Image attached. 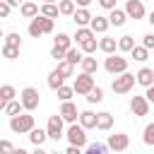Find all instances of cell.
I'll return each mask as SVG.
<instances>
[{
	"label": "cell",
	"mask_w": 154,
	"mask_h": 154,
	"mask_svg": "<svg viewBox=\"0 0 154 154\" xmlns=\"http://www.w3.org/2000/svg\"><path fill=\"white\" fill-rule=\"evenodd\" d=\"M34 128H36V125H34V116H31L29 111L10 118V130H12V132H17V135H29Z\"/></svg>",
	"instance_id": "1"
},
{
	"label": "cell",
	"mask_w": 154,
	"mask_h": 154,
	"mask_svg": "<svg viewBox=\"0 0 154 154\" xmlns=\"http://www.w3.org/2000/svg\"><path fill=\"white\" fill-rule=\"evenodd\" d=\"M103 70H106L108 75L128 72V58H123V55H118V53H111V55H106V60H103Z\"/></svg>",
	"instance_id": "2"
},
{
	"label": "cell",
	"mask_w": 154,
	"mask_h": 154,
	"mask_svg": "<svg viewBox=\"0 0 154 154\" xmlns=\"http://www.w3.org/2000/svg\"><path fill=\"white\" fill-rule=\"evenodd\" d=\"M135 84H137L135 75H130V72H120V75H116V77H113L111 89H113L116 94H128V91H130Z\"/></svg>",
	"instance_id": "3"
},
{
	"label": "cell",
	"mask_w": 154,
	"mask_h": 154,
	"mask_svg": "<svg viewBox=\"0 0 154 154\" xmlns=\"http://www.w3.org/2000/svg\"><path fill=\"white\" fill-rule=\"evenodd\" d=\"M19 101H22V106H24V111H36L38 108V101H41V94H38V89H34V87H24L22 91H19Z\"/></svg>",
	"instance_id": "4"
},
{
	"label": "cell",
	"mask_w": 154,
	"mask_h": 154,
	"mask_svg": "<svg viewBox=\"0 0 154 154\" xmlns=\"http://www.w3.org/2000/svg\"><path fill=\"white\" fill-rule=\"evenodd\" d=\"M65 137H67V142L75 144V147H87V144H89V142H87V130H84L79 123H70V128L65 130Z\"/></svg>",
	"instance_id": "5"
},
{
	"label": "cell",
	"mask_w": 154,
	"mask_h": 154,
	"mask_svg": "<svg viewBox=\"0 0 154 154\" xmlns=\"http://www.w3.org/2000/svg\"><path fill=\"white\" fill-rule=\"evenodd\" d=\"M94 87H96V84H94V77H91L89 72H79V75L75 77V82H72L75 94H79V96H87Z\"/></svg>",
	"instance_id": "6"
},
{
	"label": "cell",
	"mask_w": 154,
	"mask_h": 154,
	"mask_svg": "<svg viewBox=\"0 0 154 154\" xmlns=\"http://www.w3.org/2000/svg\"><path fill=\"white\" fill-rule=\"evenodd\" d=\"M63 123H65V120H63V116H60V113H55V116H51V118H48V123H46V132H48V137H51V140H55V142H58L60 137H65V128H63Z\"/></svg>",
	"instance_id": "7"
},
{
	"label": "cell",
	"mask_w": 154,
	"mask_h": 154,
	"mask_svg": "<svg viewBox=\"0 0 154 154\" xmlns=\"http://www.w3.org/2000/svg\"><path fill=\"white\" fill-rule=\"evenodd\" d=\"M106 144H108V149H113V152H125V149L130 147V137H128L125 132H116V135H108Z\"/></svg>",
	"instance_id": "8"
},
{
	"label": "cell",
	"mask_w": 154,
	"mask_h": 154,
	"mask_svg": "<svg viewBox=\"0 0 154 154\" xmlns=\"http://www.w3.org/2000/svg\"><path fill=\"white\" fill-rule=\"evenodd\" d=\"M125 14L130 19H144V14H147L144 2L142 0H125Z\"/></svg>",
	"instance_id": "9"
},
{
	"label": "cell",
	"mask_w": 154,
	"mask_h": 154,
	"mask_svg": "<svg viewBox=\"0 0 154 154\" xmlns=\"http://www.w3.org/2000/svg\"><path fill=\"white\" fill-rule=\"evenodd\" d=\"M130 111H132L137 118L149 116V101H147V96H132V99H130Z\"/></svg>",
	"instance_id": "10"
},
{
	"label": "cell",
	"mask_w": 154,
	"mask_h": 154,
	"mask_svg": "<svg viewBox=\"0 0 154 154\" xmlns=\"http://www.w3.org/2000/svg\"><path fill=\"white\" fill-rule=\"evenodd\" d=\"M58 113L63 116L65 123H77V118H79V111H77V106H75L72 101H63V106H60Z\"/></svg>",
	"instance_id": "11"
},
{
	"label": "cell",
	"mask_w": 154,
	"mask_h": 154,
	"mask_svg": "<svg viewBox=\"0 0 154 154\" xmlns=\"http://www.w3.org/2000/svg\"><path fill=\"white\" fill-rule=\"evenodd\" d=\"M135 79H137V84H140V87H144V89H147V87H152V84H154V70H152V67H140V70L135 72Z\"/></svg>",
	"instance_id": "12"
},
{
	"label": "cell",
	"mask_w": 154,
	"mask_h": 154,
	"mask_svg": "<svg viewBox=\"0 0 154 154\" xmlns=\"http://www.w3.org/2000/svg\"><path fill=\"white\" fill-rule=\"evenodd\" d=\"M108 26H111V22H108V17H103V14H96V17H91V22H89V29H91L94 34H106Z\"/></svg>",
	"instance_id": "13"
},
{
	"label": "cell",
	"mask_w": 154,
	"mask_h": 154,
	"mask_svg": "<svg viewBox=\"0 0 154 154\" xmlns=\"http://www.w3.org/2000/svg\"><path fill=\"white\" fill-rule=\"evenodd\" d=\"M91 12H89V7H77L75 10V14H72V22L77 24V26H89V22H91Z\"/></svg>",
	"instance_id": "14"
},
{
	"label": "cell",
	"mask_w": 154,
	"mask_h": 154,
	"mask_svg": "<svg viewBox=\"0 0 154 154\" xmlns=\"http://www.w3.org/2000/svg\"><path fill=\"white\" fill-rule=\"evenodd\" d=\"M19 14H22L24 19H34L36 14H41V7H38V2H31V0H24V5L19 7Z\"/></svg>",
	"instance_id": "15"
},
{
	"label": "cell",
	"mask_w": 154,
	"mask_h": 154,
	"mask_svg": "<svg viewBox=\"0 0 154 154\" xmlns=\"http://www.w3.org/2000/svg\"><path fill=\"white\" fill-rule=\"evenodd\" d=\"M113 128V116L108 113V111H101V113H96V130H103V132H108Z\"/></svg>",
	"instance_id": "16"
},
{
	"label": "cell",
	"mask_w": 154,
	"mask_h": 154,
	"mask_svg": "<svg viewBox=\"0 0 154 154\" xmlns=\"http://www.w3.org/2000/svg\"><path fill=\"white\" fill-rule=\"evenodd\" d=\"M99 51H103L106 55H111V53L118 51V41H116L113 36H106V34H103V38H99Z\"/></svg>",
	"instance_id": "17"
},
{
	"label": "cell",
	"mask_w": 154,
	"mask_h": 154,
	"mask_svg": "<svg viewBox=\"0 0 154 154\" xmlns=\"http://www.w3.org/2000/svg\"><path fill=\"white\" fill-rule=\"evenodd\" d=\"M77 123H79L84 130H91V128H96V113H94V111H82L79 118H77Z\"/></svg>",
	"instance_id": "18"
},
{
	"label": "cell",
	"mask_w": 154,
	"mask_h": 154,
	"mask_svg": "<svg viewBox=\"0 0 154 154\" xmlns=\"http://www.w3.org/2000/svg\"><path fill=\"white\" fill-rule=\"evenodd\" d=\"M125 19H128V14H125V10H111V14H108V22H111V26H123L125 24Z\"/></svg>",
	"instance_id": "19"
},
{
	"label": "cell",
	"mask_w": 154,
	"mask_h": 154,
	"mask_svg": "<svg viewBox=\"0 0 154 154\" xmlns=\"http://www.w3.org/2000/svg\"><path fill=\"white\" fill-rule=\"evenodd\" d=\"M29 140H31V144H34V147H41V144L48 140V132H46V130H41V128H34V130L29 132Z\"/></svg>",
	"instance_id": "20"
},
{
	"label": "cell",
	"mask_w": 154,
	"mask_h": 154,
	"mask_svg": "<svg viewBox=\"0 0 154 154\" xmlns=\"http://www.w3.org/2000/svg\"><path fill=\"white\" fill-rule=\"evenodd\" d=\"M63 84H65V77H63L58 70H51V75H48V87H51L53 91H58Z\"/></svg>",
	"instance_id": "21"
},
{
	"label": "cell",
	"mask_w": 154,
	"mask_h": 154,
	"mask_svg": "<svg viewBox=\"0 0 154 154\" xmlns=\"http://www.w3.org/2000/svg\"><path fill=\"white\" fill-rule=\"evenodd\" d=\"M58 10H60V14L72 17L75 10H77V2H75V0H60V2H58Z\"/></svg>",
	"instance_id": "22"
},
{
	"label": "cell",
	"mask_w": 154,
	"mask_h": 154,
	"mask_svg": "<svg viewBox=\"0 0 154 154\" xmlns=\"http://www.w3.org/2000/svg\"><path fill=\"white\" fill-rule=\"evenodd\" d=\"M53 46H58V48H63V51H67V48H72V36H67V34H55V38H53Z\"/></svg>",
	"instance_id": "23"
},
{
	"label": "cell",
	"mask_w": 154,
	"mask_h": 154,
	"mask_svg": "<svg viewBox=\"0 0 154 154\" xmlns=\"http://www.w3.org/2000/svg\"><path fill=\"white\" fill-rule=\"evenodd\" d=\"M111 149H108V144H103V142H89L87 144V149H84V154H108Z\"/></svg>",
	"instance_id": "24"
},
{
	"label": "cell",
	"mask_w": 154,
	"mask_h": 154,
	"mask_svg": "<svg viewBox=\"0 0 154 154\" xmlns=\"http://www.w3.org/2000/svg\"><path fill=\"white\" fill-rule=\"evenodd\" d=\"M41 14H43V17H51V19H55V17L60 14V10H58V2H43V5H41Z\"/></svg>",
	"instance_id": "25"
},
{
	"label": "cell",
	"mask_w": 154,
	"mask_h": 154,
	"mask_svg": "<svg viewBox=\"0 0 154 154\" xmlns=\"http://www.w3.org/2000/svg\"><path fill=\"white\" fill-rule=\"evenodd\" d=\"M26 31H29V36H31V38H41V36H43V29H41L38 14H36V17H34V19L29 22V29H26Z\"/></svg>",
	"instance_id": "26"
},
{
	"label": "cell",
	"mask_w": 154,
	"mask_h": 154,
	"mask_svg": "<svg viewBox=\"0 0 154 154\" xmlns=\"http://www.w3.org/2000/svg\"><path fill=\"white\" fill-rule=\"evenodd\" d=\"M94 36H96V34H94L89 26H77V31H75V36H72V38H75L77 43H82V41H87V38H94Z\"/></svg>",
	"instance_id": "27"
},
{
	"label": "cell",
	"mask_w": 154,
	"mask_h": 154,
	"mask_svg": "<svg viewBox=\"0 0 154 154\" xmlns=\"http://www.w3.org/2000/svg\"><path fill=\"white\" fill-rule=\"evenodd\" d=\"M135 48V38L130 36V34H125V36H120L118 38V51H123V53H130Z\"/></svg>",
	"instance_id": "28"
},
{
	"label": "cell",
	"mask_w": 154,
	"mask_h": 154,
	"mask_svg": "<svg viewBox=\"0 0 154 154\" xmlns=\"http://www.w3.org/2000/svg\"><path fill=\"white\" fill-rule=\"evenodd\" d=\"M82 58H84V53H82L79 48H75V46L65 51V60H67V63H72V65H77V63H82Z\"/></svg>",
	"instance_id": "29"
},
{
	"label": "cell",
	"mask_w": 154,
	"mask_h": 154,
	"mask_svg": "<svg viewBox=\"0 0 154 154\" xmlns=\"http://www.w3.org/2000/svg\"><path fill=\"white\" fill-rule=\"evenodd\" d=\"M79 65H82V72H89V75H94V72L99 70V63H96V58H89V55H84Z\"/></svg>",
	"instance_id": "30"
},
{
	"label": "cell",
	"mask_w": 154,
	"mask_h": 154,
	"mask_svg": "<svg viewBox=\"0 0 154 154\" xmlns=\"http://www.w3.org/2000/svg\"><path fill=\"white\" fill-rule=\"evenodd\" d=\"M96 48H99V41H96V38H87V41H82V43H79V51H82L84 55L96 53Z\"/></svg>",
	"instance_id": "31"
},
{
	"label": "cell",
	"mask_w": 154,
	"mask_h": 154,
	"mask_svg": "<svg viewBox=\"0 0 154 154\" xmlns=\"http://www.w3.org/2000/svg\"><path fill=\"white\" fill-rule=\"evenodd\" d=\"M130 58H132V60H137V63H144V60L149 58V51H147L144 46H135V48L130 51Z\"/></svg>",
	"instance_id": "32"
},
{
	"label": "cell",
	"mask_w": 154,
	"mask_h": 154,
	"mask_svg": "<svg viewBox=\"0 0 154 154\" xmlns=\"http://www.w3.org/2000/svg\"><path fill=\"white\" fill-rule=\"evenodd\" d=\"M55 70H58V72H60V75H63V77H65V79H67V77H72V75H75V65H72V63H67V60H60V63H58V67H55Z\"/></svg>",
	"instance_id": "33"
},
{
	"label": "cell",
	"mask_w": 154,
	"mask_h": 154,
	"mask_svg": "<svg viewBox=\"0 0 154 154\" xmlns=\"http://www.w3.org/2000/svg\"><path fill=\"white\" fill-rule=\"evenodd\" d=\"M22 111H24V106H22V101H19V99H12V101L7 103V108H5V113H7L10 118H12V116H19Z\"/></svg>",
	"instance_id": "34"
},
{
	"label": "cell",
	"mask_w": 154,
	"mask_h": 154,
	"mask_svg": "<svg viewBox=\"0 0 154 154\" xmlns=\"http://www.w3.org/2000/svg\"><path fill=\"white\" fill-rule=\"evenodd\" d=\"M142 142L147 147H154V123H147L144 125V132H142Z\"/></svg>",
	"instance_id": "35"
},
{
	"label": "cell",
	"mask_w": 154,
	"mask_h": 154,
	"mask_svg": "<svg viewBox=\"0 0 154 154\" xmlns=\"http://www.w3.org/2000/svg\"><path fill=\"white\" fill-rule=\"evenodd\" d=\"M0 55L7 58V60H17V58H19V48H17V46H2V48H0Z\"/></svg>",
	"instance_id": "36"
},
{
	"label": "cell",
	"mask_w": 154,
	"mask_h": 154,
	"mask_svg": "<svg viewBox=\"0 0 154 154\" xmlns=\"http://www.w3.org/2000/svg\"><path fill=\"white\" fill-rule=\"evenodd\" d=\"M87 101H89V103H101V101H103V89H101V87H94V89L87 94Z\"/></svg>",
	"instance_id": "37"
},
{
	"label": "cell",
	"mask_w": 154,
	"mask_h": 154,
	"mask_svg": "<svg viewBox=\"0 0 154 154\" xmlns=\"http://www.w3.org/2000/svg\"><path fill=\"white\" fill-rule=\"evenodd\" d=\"M72 96H75V89H72V87L63 84V87L58 89V99H60V101H72Z\"/></svg>",
	"instance_id": "38"
},
{
	"label": "cell",
	"mask_w": 154,
	"mask_h": 154,
	"mask_svg": "<svg viewBox=\"0 0 154 154\" xmlns=\"http://www.w3.org/2000/svg\"><path fill=\"white\" fill-rule=\"evenodd\" d=\"M0 96H5L7 101H12V99H17V89L12 84H2L0 87Z\"/></svg>",
	"instance_id": "39"
},
{
	"label": "cell",
	"mask_w": 154,
	"mask_h": 154,
	"mask_svg": "<svg viewBox=\"0 0 154 154\" xmlns=\"http://www.w3.org/2000/svg\"><path fill=\"white\" fill-rule=\"evenodd\" d=\"M38 22H41V29H43V34H53V19L51 17H43V14H38Z\"/></svg>",
	"instance_id": "40"
},
{
	"label": "cell",
	"mask_w": 154,
	"mask_h": 154,
	"mask_svg": "<svg viewBox=\"0 0 154 154\" xmlns=\"http://www.w3.org/2000/svg\"><path fill=\"white\" fill-rule=\"evenodd\" d=\"M5 46H17V48H19V46H22V36H19L17 31L7 34V36H5Z\"/></svg>",
	"instance_id": "41"
},
{
	"label": "cell",
	"mask_w": 154,
	"mask_h": 154,
	"mask_svg": "<svg viewBox=\"0 0 154 154\" xmlns=\"http://www.w3.org/2000/svg\"><path fill=\"white\" fill-rule=\"evenodd\" d=\"M12 149H14V144L10 140H0V154H12Z\"/></svg>",
	"instance_id": "42"
},
{
	"label": "cell",
	"mask_w": 154,
	"mask_h": 154,
	"mask_svg": "<svg viewBox=\"0 0 154 154\" xmlns=\"http://www.w3.org/2000/svg\"><path fill=\"white\" fill-rule=\"evenodd\" d=\"M51 58H55V60L60 63V60H65V51L58 48V46H53V48H51Z\"/></svg>",
	"instance_id": "43"
},
{
	"label": "cell",
	"mask_w": 154,
	"mask_h": 154,
	"mask_svg": "<svg viewBox=\"0 0 154 154\" xmlns=\"http://www.w3.org/2000/svg\"><path fill=\"white\" fill-rule=\"evenodd\" d=\"M142 46H144L147 51H152V48H154V34H144V36H142Z\"/></svg>",
	"instance_id": "44"
},
{
	"label": "cell",
	"mask_w": 154,
	"mask_h": 154,
	"mask_svg": "<svg viewBox=\"0 0 154 154\" xmlns=\"http://www.w3.org/2000/svg\"><path fill=\"white\" fill-rule=\"evenodd\" d=\"M10 12H12V7H10L5 0H0V19H7V17H10Z\"/></svg>",
	"instance_id": "45"
},
{
	"label": "cell",
	"mask_w": 154,
	"mask_h": 154,
	"mask_svg": "<svg viewBox=\"0 0 154 154\" xmlns=\"http://www.w3.org/2000/svg\"><path fill=\"white\" fill-rule=\"evenodd\" d=\"M116 2H118V0H99V5H101L103 10H116Z\"/></svg>",
	"instance_id": "46"
},
{
	"label": "cell",
	"mask_w": 154,
	"mask_h": 154,
	"mask_svg": "<svg viewBox=\"0 0 154 154\" xmlns=\"http://www.w3.org/2000/svg\"><path fill=\"white\" fill-rule=\"evenodd\" d=\"M65 154H84V152H82V147H75V144H70V147L65 149Z\"/></svg>",
	"instance_id": "47"
},
{
	"label": "cell",
	"mask_w": 154,
	"mask_h": 154,
	"mask_svg": "<svg viewBox=\"0 0 154 154\" xmlns=\"http://www.w3.org/2000/svg\"><path fill=\"white\" fill-rule=\"evenodd\" d=\"M5 2H7V5H10V7H12V10H14V7H17V10H19V7H22V5H24V0H5Z\"/></svg>",
	"instance_id": "48"
},
{
	"label": "cell",
	"mask_w": 154,
	"mask_h": 154,
	"mask_svg": "<svg viewBox=\"0 0 154 154\" xmlns=\"http://www.w3.org/2000/svg\"><path fill=\"white\" fill-rule=\"evenodd\" d=\"M144 96H147V101H149V103H154V84H152V87H147V94H144Z\"/></svg>",
	"instance_id": "49"
},
{
	"label": "cell",
	"mask_w": 154,
	"mask_h": 154,
	"mask_svg": "<svg viewBox=\"0 0 154 154\" xmlns=\"http://www.w3.org/2000/svg\"><path fill=\"white\" fill-rule=\"evenodd\" d=\"M75 2H77V5H79V7H89V5H91V2H94V0H75Z\"/></svg>",
	"instance_id": "50"
},
{
	"label": "cell",
	"mask_w": 154,
	"mask_h": 154,
	"mask_svg": "<svg viewBox=\"0 0 154 154\" xmlns=\"http://www.w3.org/2000/svg\"><path fill=\"white\" fill-rule=\"evenodd\" d=\"M7 103H10V101H7L5 96H0V111H5V108H7Z\"/></svg>",
	"instance_id": "51"
},
{
	"label": "cell",
	"mask_w": 154,
	"mask_h": 154,
	"mask_svg": "<svg viewBox=\"0 0 154 154\" xmlns=\"http://www.w3.org/2000/svg\"><path fill=\"white\" fill-rule=\"evenodd\" d=\"M12 154H29V152H26V149H22V147H14V149H12Z\"/></svg>",
	"instance_id": "52"
},
{
	"label": "cell",
	"mask_w": 154,
	"mask_h": 154,
	"mask_svg": "<svg viewBox=\"0 0 154 154\" xmlns=\"http://www.w3.org/2000/svg\"><path fill=\"white\" fill-rule=\"evenodd\" d=\"M31 154H48V152H46V149H43V147H36V149H34V152H31Z\"/></svg>",
	"instance_id": "53"
},
{
	"label": "cell",
	"mask_w": 154,
	"mask_h": 154,
	"mask_svg": "<svg viewBox=\"0 0 154 154\" xmlns=\"http://www.w3.org/2000/svg\"><path fill=\"white\" fill-rule=\"evenodd\" d=\"M147 22H149V24H152V26H154V10H152V12H149V14H147Z\"/></svg>",
	"instance_id": "54"
},
{
	"label": "cell",
	"mask_w": 154,
	"mask_h": 154,
	"mask_svg": "<svg viewBox=\"0 0 154 154\" xmlns=\"http://www.w3.org/2000/svg\"><path fill=\"white\" fill-rule=\"evenodd\" d=\"M0 38H5V34H2V29H0Z\"/></svg>",
	"instance_id": "55"
},
{
	"label": "cell",
	"mask_w": 154,
	"mask_h": 154,
	"mask_svg": "<svg viewBox=\"0 0 154 154\" xmlns=\"http://www.w3.org/2000/svg\"><path fill=\"white\" fill-rule=\"evenodd\" d=\"M43 2H55V0H43Z\"/></svg>",
	"instance_id": "56"
},
{
	"label": "cell",
	"mask_w": 154,
	"mask_h": 154,
	"mask_svg": "<svg viewBox=\"0 0 154 154\" xmlns=\"http://www.w3.org/2000/svg\"><path fill=\"white\" fill-rule=\"evenodd\" d=\"M48 154H58V152H48Z\"/></svg>",
	"instance_id": "57"
},
{
	"label": "cell",
	"mask_w": 154,
	"mask_h": 154,
	"mask_svg": "<svg viewBox=\"0 0 154 154\" xmlns=\"http://www.w3.org/2000/svg\"><path fill=\"white\" fill-rule=\"evenodd\" d=\"M31 2H38V0H31Z\"/></svg>",
	"instance_id": "58"
},
{
	"label": "cell",
	"mask_w": 154,
	"mask_h": 154,
	"mask_svg": "<svg viewBox=\"0 0 154 154\" xmlns=\"http://www.w3.org/2000/svg\"><path fill=\"white\" fill-rule=\"evenodd\" d=\"M0 87H2V84H0Z\"/></svg>",
	"instance_id": "59"
}]
</instances>
